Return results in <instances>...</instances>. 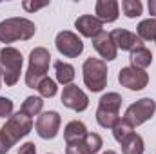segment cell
Instances as JSON below:
<instances>
[{"mask_svg": "<svg viewBox=\"0 0 156 154\" xmlns=\"http://www.w3.org/2000/svg\"><path fill=\"white\" fill-rule=\"evenodd\" d=\"M118 82L122 83V87H127L131 91H142L149 83V75L136 67H123L118 73Z\"/></svg>", "mask_w": 156, "mask_h": 154, "instance_id": "obj_11", "label": "cell"}, {"mask_svg": "<svg viewBox=\"0 0 156 154\" xmlns=\"http://www.w3.org/2000/svg\"><path fill=\"white\" fill-rule=\"evenodd\" d=\"M51 64V54L45 47H35L29 54V67L26 73V83L31 89H37L42 78H45Z\"/></svg>", "mask_w": 156, "mask_h": 154, "instance_id": "obj_3", "label": "cell"}, {"mask_svg": "<svg viewBox=\"0 0 156 154\" xmlns=\"http://www.w3.org/2000/svg\"><path fill=\"white\" fill-rule=\"evenodd\" d=\"M18 154H37V147H35V143H33V142L24 143V145L20 147Z\"/></svg>", "mask_w": 156, "mask_h": 154, "instance_id": "obj_28", "label": "cell"}, {"mask_svg": "<svg viewBox=\"0 0 156 154\" xmlns=\"http://www.w3.org/2000/svg\"><path fill=\"white\" fill-rule=\"evenodd\" d=\"M111 38L115 42L116 49H122V51H134L138 47H144V40H140V37L136 33H131L127 29H113L111 33Z\"/></svg>", "mask_w": 156, "mask_h": 154, "instance_id": "obj_13", "label": "cell"}, {"mask_svg": "<svg viewBox=\"0 0 156 154\" xmlns=\"http://www.w3.org/2000/svg\"><path fill=\"white\" fill-rule=\"evenodd\" d=\"M33 129V118H29L24 113H16V114H11L7 118V121L4 123V127L0 129L13 143H16L18 140H22L24 136H27Z\"/></svg>", "mask_w": 156, "mask_h": 154, "instance_id": "obj_7", "label": "cell"}, {"mask_svg": "<svg viewBox=\"0 0 156 154\" xmlns=\"http://www.w3.org/2000/svg\"><path fill=\"white\" fill-rule=\"evenodd\" d=\"M136 35L140 37V40H154L156 42V18H147V20H142L136 27Z\"/></svg>", "mask_w": 156, "mask_h": 154, "instance_id": "obj_22", "label": "cell"}, {"mask_svg": "<svg viewBox=\"0 0 156 154\" xmlns=\"http://www.w3.org/2000/svg\"><path fill=\"white\" fill-rule=\"evenodd\" d=\"M131 132H133V127H131L123 118H122L116 125L113 127V136H115V140H116L118 143H122V142L131 134Z\"/></svg>", "mask_w": 156, "mask_h": 154, "instance_id": "obj_25", "label": "cell"}, {"mask_svg": "<svg viewBox=\"0 0 156 154\" xmlns=\"http://www.w3.org/2000/svg\"><path fill=\"white\" fill-rule=\"evenodd\" d=\"M0 64L4 71V82L5 85H15L20 80L22 73V53L15 47H4L0 51Z\"/></svg>", "mask_w": 156, "mask_h": 154, "instance_id": "obj_5", "label": "cell"}, {"mask_svg": "<svg viewBox=\"0 0 156 154\" xmlns=\"http://www.w3.org/2000/svg\"><path fill=\"white\" fill-rule=\"evenodd\" d=\"M11 113H13V102H11L9 98L0 96V118L11 116Z\"/></svg>", "mask_w": 156, "mask_h": 154, "instance_id": "obj_26", "label": "cell"}, {"mask_svg": "<svg viewBox=\"0 0 156 154\" xmlns=\"http://www.w3.org/2000/svg\"><path fill=\"white\" fill-rule=\"evenodd\" d=\"M93 47L104 58V62H111V60L116 58L118 49H116V45H115V42H113V38H111V35L105 33V31H102L98 37L93 38Z\"/></svg>", "mask_w": 156, "mask_h": 154, "instance_id": "obj_15", "label": "cell"}, {"mask_svg": "<svg viewBox=\"0 0 156 154\" xmlns=\"http://www.w3.org/2000/svg\"><path fill=\"white\" fill-rule=\"evenodd\" d=\"M120 147H122V152L123 154H144V140H142L140 134L131 132L120 143Z\"/></svg>", "mask_w": 156, "mask_h": 154, "instance_id": "obj_18", "label": "cell"}, {"mask_svg": "<svg viewBox=\"0 0 156 154\" xmlns=\"http://www.w3.org/2000/svg\"><path fill=\"white\" fill-rule=\"evenodd\" d=\"M60 114L56 111H47V113H42L37 118V123H35V129H37V134L44 140H53L58 131H60Z\"/></svg>", "mask_w": 156, "mask_h": 154, "instance_id": "obj_10", "label": "cell"}, {"mask_svg": "<svg viewBox=\"0 0 156 154\" xmlns=\"http://www.w3.org/2000/svg\"><path fill=\"white\" fill-rule=\"evenodd\" d=\"M104 154H116V152H115V151H105Z\"/></svg>", "mask_w": 156, "mask_h": 154, "instance_id": "obj_32", "label": "cell"}, {"mask_svg": "<svg viewBox=\"0 0 156 154\" xmlns=\"http://www.w3.org/2000/svg\"><path fill=\"white\" fill-rule=\"evenodd\" d=\"M102 136L96 132H87L83 138L69 142L66 147V154H96L102 149Z\"/></svg>", "mask_w": 156, "mask_h": 154, "instance_id": "obj_9", "label": "cell"}, {"mask_svg": "<svg viewBox=\"0 0 156 154\" xmlns=\"http://www.w3.org/2000/svg\"><path fill=\"white\" fill-rule=\"evenodd\" d=\"M96 18L104 24V22H115L118 18V2L115 0H98L96 2Z\"/></svg>", "mask_w": 156, "mask_h": 154, "instance_id": "obj_16", "label": "cell"}, {"mask_svg": "<svg viewBox=\"0 0 156 154\" xmlns=\"http://www.w3.org/2000/svg\"><path fill=\"white\" fill-rule=\"evenodd\" d=\"M75 27L78 29V33L82 37H87V38H94V37H98L104 31V24L96 16H93V15L78 16L76 22H75Z\"/></svg>", "mask_w": 156, "mask_h": 154, "instance_id": "obj_14", "label": "cell"}, {"mask_svg": "<svg viewBox=\"0 0 156 154\" xmlns=\"http://www.w3.org/2000/svg\"><path fill=\"white\" fill-rule=\"evenodd\" d=\"M82 73L85 87L93 93H100L107 85V64L100 58H87L83 62Z\"/></svg>", "mask_w": 156, "mask_h": 154, "instance_id": "obj_4", "label": "cell"}, {"mask_svg": "<svg viewBox=\"0 0 156 154\" xmlns=\"http://www.w3.org/2000/svg\"><path fill=\"white\" fill-rule=\"evenodd\" d=\"M149 13L156 16V0H149Z\"/></svg>", "mask_w": 156, "mask_h": 154, "instance_id": "obj_30", "label": "cell"}, {"mask_svg": "<svg viewBox=\"0 0 156 154\" xmlns=\"http://www.w3.org/2000/svg\"><path fill=\"white\" fill-rule=\"evenodd\" d=\"M13 145H15V143H13V142H11L5 134L0 131V154H5L9 149H11V147H13Z\"/></svg>", "mask_w": 156, "mask_h": 154, "instance_id": "obj_27", "label": "cell"}, {"mask_svg": "<svg viewBox=\"0 0 156 154\" xmlns=\"http://www.w3.org/2000/svg\"><path fill=\"white\" fill-rule=\"evenodd\" d=\"M47 4H29V2H24V9L26 11H37V9H42L45 7Z\"/></svg>", "mask_w": 156, "mask_h": 154, "instance_id": "obj_29", "label": "cell"}, {"mask_svg": "<svg viewBox=\"0 0 156 154\" xmlns=\"http://www.w3.org/2000/svg\"><path fill=\"white\" fill-rule=\"evenodd\" d=\"M37 26L35 22L27 18H5L0 22V42L2 44H13L16 40H29L35 37Z\"/></svg>", "mask_w": 156, "mask_h": 154, "instance_id": "obj_1", "label": "cell"}, {"mask_svg": "<svg viewBox=\"0 0 156 154\" xmlns=\"http://www.w3.org/2000/svg\"><path fill=\"white\" fill-rule=\"evenodd\" d=\"M120 107H122V96L118 93H107L100 98L98 109H96V121L104 129H113L120 121Z\"/></svg>", "mask_w": 156, "mask_h": 154, "instance_id": "obj_2", "label": "cell"}, {"mask_svg": "<svg viewBox=\"0 0 156 154\" xmlns=\"http://www.w3.org/2000/svg\"><path fill=\"white\" fill-rule=\"evenodd\" d=\"M62 103H64L66 107L76 111V113H82V111L87 109L89 98H87V94H85L78 85H73V83H71V85H66L64 91H62Z\"/></svg>", "mask_w": 156, "mask_h": 154, "instance_id": "obj_12", "label": "cell"}, {"mask_svg": "<svg viewBox=\"0 0 156 154\" xmlns=\"http://www.w3.org/2000/svg\"><path fill=\"white\" fill-rule=\"evenodd\" d=\"M151 64H153V53L145 45L131 51V67H136V69H142L144 71Z\"/></svg>", "mask_w": 156, "mask_h": 154, "instance_id": "obj_17", "label": "cell"}, {"mask_svg": "<svg viewBox=\"0 0 156 154\" xmlns=\"http://www.w3.org/2000/svg\"><path fill=\"white\" fill-rule=\"evenodd\" d=\"M142 9H144V5H142L140 0H123V2H122V11H123V15H125L127 18H136V16H140V15H142Z\"/></svg>", "mask_w": 156, "mask_h": 154, "instance_id": "obj_23", "label": "cell"}, {"mask_svg": "<svg viewBox=\"0 0 156 154\" xmlns=\"http://www.w3.org/2000/svg\"><path fill=\"white\" fill-rule=\"evenodd\" d=\"M37 91L40 93V96H44V98H53L56 94V82L51 80L49 76L42 78L38 87H37Z\"/></svg>", "mask_w": 156, "mask_h": 154, "instance_id": "obj_24", "label": "cell"}, {"mask_svg": "<svg viewBox=\"0 0 156 154\" xmlns=\"http://www.w3.org/2000/svg\"><path fill=\"white\" fill-rule=\"evenodd\" d=\"M55 71H56V82H60L62 85H71V82L75 80V67L67 62H55Z\"/></svg>", "mask_w": 156, "mask_h": 154, "instance_id": "obj_19", "label": "cell"}, {"mask_svg": "<svg viewBox=\"0 0 156 154\" xmlns=\"http://www.w3.org/2000/svg\"><path fill=\"white\" fill-rule=\"evenodd\" d=\"M156 113V102L153 98H142L138 102H134L133 105L127 107L125 114H123V120L134 129L142 123H145L147 120H151Z\"/></svg>", "mask_w": 156, "mask_h": 154, "instance_id": "obj_6", "label": "cell"}, {"mask_svg": "<svg viewBox=\"0 0 156 154\" xmlns=\"http://www.w3.org/2000/svg\"><path fill=\"white\" fill-rule=\"evenodd\" d=\"M42 109H44L42 98L40 96H29V98L24 100V103L20 107V113H24V114H27L29 118H33V116H40Z\"/></svg>", "mask_w": 156, "mask_h": 154, "instance_id": "obj_21", "label": "cell"}, {"mask_svg": "<svg viewBox=\"0 0 156 154\" xmlns=\"http://www.w3.org/2000/svg\"><path fill=\"white\" fill-rule=\"evenodd\" d=\"M87 134V127L83 125V121H78V120H73L66 125L64 129V138H66V143L69 142H75V140H80Z\"/></svg>", "mask_w": 156, "mask_h": 154, "instance_id": "obj_20", "label": "cell"}, {"mask_svg": "<svg viewBox=\"0 0 156 154\" xmlns=\"http://www.w3.org/2000/svg\"><path fill=\"white\" fill-rule=\"evenodd\" d=\"M2 78H4V71H2V64H0V87H2Z\"/></svg>", "mask_w": 156, "mask_h": 154, "instance_id": "obj_31", "label": "cell"}, {"mask_svg": "<svg viewBox=\"0 0 156 154\" xmlns=\"http://www.w3.org/2000/svg\"><path fill=\"white\" fill-rule=\"evenodd\" d=\"M56 49L60 54H64L66 58H76L83 51V42L78 38V35L71 33V31H60L56 35Z\"/></svg>", "mask_w": 156, "mask_h": 154, "instance_id": "obj_8", "label": "cell"}]
</instances>
